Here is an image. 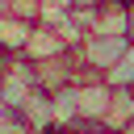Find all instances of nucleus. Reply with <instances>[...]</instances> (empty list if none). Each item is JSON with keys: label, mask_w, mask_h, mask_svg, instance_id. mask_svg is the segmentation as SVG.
I'll return each instance as SVG.
<instances>
[{"label": "nucleus", "mask_w": 134, "mask_h": 134, "mask_svg": "<svg viewBox=\"0 0 134 134\" xmlns=\"http://www.w3.org/2000/svg\"><path fill=\"white\" fill-rule=\"evenodd\" d=\"M67 50H71V42H67L63 29L50 25V21H38L34 34H29V42H25V59H29V63H46V59H59V54H67Z\"/></svg>", "instance_id": "7ed1b4c3"}, {"label": "nucleus", "mask_w": 134, "mask_h": 134, "mask_svg": "<svg viewBox=\"0 0 134 134\" xmlns=\"http://www.w3.org/2000/svg\"><path fill=\"white\" fill-rule=\"evenodd\" d=\"M4 13H8V0H0V17H4Z\"/></svg>", "instance_id": "4468645a"}, {"label": "nucleus", "mask_w": 134, "mask_h": 134, "mask_svg": "<svg viewBox=\"0 0 134 134\" xmlns=\"http://www.w3.org/2000/svg\"><path fill=\"white\" fill-rule=\"evenodd\" d=\"M88 34H121L126 38V0H105L88 17Z\"/></svg>", "instance_id": "423d86ee"}, {"label": "nucleus", "mask_w": 134, "mask_h": 134, "mask_svg": "<svg viewBox=\"0 0 134 134\" xmlns=\"http://www.w3.org/2000/svg\"><path fill=\"white\" fill-rule=\"evenodd\" d=\"M0 134H34V130L21 121V113H17V109H8V105L0 100Z\"/></svg>", "instance_id": "9d476101"}, {"label": "nucleus", "mask_w": 134, "mask_h": 134, "mask_svg": "<svg viewBox=\"0 0 134 134\" xmlns=\"http://www.w3.org/2000/svg\"><path fill=\"white\" fill-rule=\"evenodd\" d=\"M75 96H80V121H84V126H105L113 88H109L100 75H84V80H75Z\"/></svg>", "instance_id": "f03ea898"}, {"label": "nucleus", "mask_w": 134, "mask_h": 134, "mask_svg": "<svg viewBox=\"0 0 134 134\" xmlns=\"http://www.w3.org/2000/svg\"><path fill=\"white\" fill-rule=\"evenodd\" d=\"M0 59H4V46H0Z\"/></svg>", "instance_id": "2eb2a0df"}, {"label": "nucleus", "mask_w": 134, "mask_h": 134, "mask_svg": "<svg viewBox=\"0 0 134 134\" xmlns=\"http://www.w3.org/2000/svg\"><path fill=\"white\" fill-rule=\"evenodd\" d=\"M71 4H75V0H42L46 17H50V13H71Z\"/></svg>", "instance_id": "f8f14e48"}, {"label": "nucleus", "mask_w": 134, "mask_h": 134, "mask_svg": "<svg viewBox=\"0 0 134 134\" xmlns=\"http://www.w3.org/2000/svg\"><path fill=\"white\" fill-rule=\"evenodd\" d=\"M109 88H134V42H126V50H121V59L100 75Z\"/></svg>", "instance_id": "6e6552de"}, {"label": "nucleus", "mask_w": 134, "mask_h": 134, "mask_svg": "<svg viewBox=\"0 0 134 134\" xmlns=\"http://www.w3.org/2000/svg\"><path fill=\"white\" fill-rule=\"evenodd\" d=\"M59 134H113V130H109V126H84V121H80V126H71V130H59Z\"/></svg>", "instance_id": "9b49d317"}, {"label": "nucleus", "mask_w": 134, "mask_h": 134, "mask_svg": "<svg viewBox=\"0 0 134 134\" xmlns=\"http://www.w3.org/2000/svg\"><path fill=\"white\" fill-rule=\"evenodd\" d=\"M8 17L38 25V21H46V8H42V0H8Z\"/></svg>", "instance_id": "1a4fd4ad"}, {"label": "nucleus", "mask_w": 134, "mask_h": 134, "mask_svg": "<svg viewBox=\"0 0 134 134\" xmlns=\"http://www.w3.org/2000/svg\"><path fill=\"white\" fill-rule=\"evenodd\" d=\"M21 121L34 130V134H46V130H54V113H50V92L46 88H38L25 105H21Z\"/></svg>", "instance_id": "39448f33"}, {"label": "nucleus", "mask_w": 134, "mask_h": 134, "mask_svg": "<svg viewBox=\"0 0 134 134\" xmlns=\"http://www.w3.org/2000/svg\"><path fill=\"white\" fill-rule=\"evenodd\" d=\"M50 113H54V130L80 126V96H75V84H63V88L50 92Z\"/></svg>", "instance_id": "20e7f679"}, {"label": "nucleus", "mask_w": 134, "mask_h": 134, "mask_svg": "<svg viewBox=\"0 0 134 134\" xmlns=\"http://www.w3.org/2000/svg\"><path fill=\"white\" fill-rule=\"evenodd\" d=\"M29 34H34V25H25V21H17L8 13L0 17V46H4V54H25Z\"/></svg>", "instance_id": "0eeeda50"}, {"label": "nucleus", "mask_w": 134, "mask_h": 134, "mask_svg": "<svg viewBox=\"0 0 134 134\" xmlns=\"http://www.w3.org/2000/svg\"><path fill=\"white\" fill-rule=\"evenodd\" d=\"M126 50V38L121 34H84L75 42V59L84 67V75H105Z\"/></svg>", "instance_id": "f257e3e1"}, {"label": "nucleus", "mask_w": 134, "mask_h": 134, "mask_svg": "<svg viewBox=\"0 0 134 134\" xmlns=\"http://www.w3.org/2000/svg\"><path fill=\"white\" fill-rule=\"evenodd\" d=\"M126 42H134V0H126Z\"/></svg>", "instance_id": "ddd939ff"}]
</instances>
